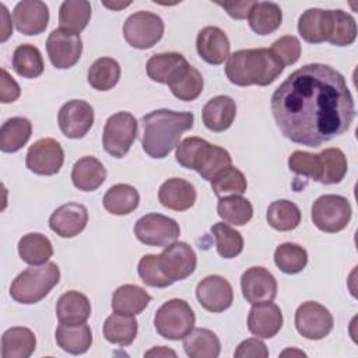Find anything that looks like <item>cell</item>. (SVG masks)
Listing matches in <instances>:
<instances>
[{"mask_svg": "<svg viewBox=\"0 0 358 358\" xmlns=\"http://www.w3.org/2000/svg\"><path fill=\"white\" fill-rule=\"evenodd\" d=\"M270 108L282 136L306 147H320L344 134L355 117L344 76L323 63L291 73L273 92Z\"/></svg>", "mask_w": 358, "mask_h": 358, "instance_id": "1", "label": "cell"}, {"mask_svg": "<svg viewBox=\"0 0 358 358\" xmlns=\"http://www.w3.org/2000/svg\"><path fill=\"white\" fill-rule=\"evenodd\" d=\"M192 112L157 109L141 117V147L151 158H165L178 144L183 131L193 127Z\"/></svg>", "mask_w": 358, "mask_h": 358, "instance_id": "2", "label": "cell"}, {"mask_svg": "<svg viewBox=\"0 0 358 358\" xmlns=\"http://www.w3.org/2000/svg\"><path fill=\"white\" fill-rule=\"evenodd\" d=\"M282 70V63L267 48L236 50L229 55L225 64L227 78L239 87L270 85Z\"/></svg>", "mask_w": 358, "mask_h": 358, "instance_id": "3", "label": "cell"}, {"mask_svg": "<svg viewBox=\"0 0 358 358\" xmlns=\"http://www.w3.org/2000/svg\"><path fill=\"white\" fill-rule=\"evenodd\" d=\"M176 161L187 169L196 171L211 182L221 171L232 165L231 154L200 137H186L176 145Z\"/></svg>", "mask_w": 358, "mask_h": 358, "instance_id": "4", "label": "cell"}, {"mask_svg": "<svg viewBox=\"0 0 358 358\" xmlns=\"http://www.w3.org/2000/svg\"><path fill=\"white\" fill-rule=\"evenodd\" d=\"M60 280V270L56 263L48 262L42 266H31L21 271L11 282V298L22 305H32L42 301Z\"/></svg>", "mask_w": 358, "mask_h": 358, "instance_id": "5", "label": "cell"}, {"mask_svg": "<svg viewBox=\"0 0 358 358\" xmlns=\"http://www.w3.org/2000/svg\"><path fill=\"white\" fill-rule=\"evenodd\" d=\"M196 323V316L190 305L179 298L162 303L154 316L157 333L166 340H182L187 336Z\"/></svg>", "mask_w": 358, "mask_h": 358, "instance_id": "6", "label": "cell"}, {"mask_svg": "<svg viewBox=\"0 0 358 358\" xmlns=\"http://www.w3.org/2000/svg\"><path fill=\"white\" fill-rule=\"evenodd\" d=\"M352 208L347 197L340 194H323L312 206V221L315 227L327 234H336L347 228Z\"/></svg>", "mask_w": 358, "mask_h": 358, "instance_id": "7", "label": "cell"}, {"mask_svg": "<svg viewBox=\"0 0 358 358\" xmlns=\"http://www.w3.org/2000/svg\"><path fill=\"white\" fill-rule=\"evenodd\" d=\"M137 129L138 123L130 112L113 113L108 117L103 127V150L115 158H123L137 137Z\"/></svg>", "mask_w": 358, "mask_h": 358, "instance_id": "8", "label": "cell"}, {"mask_svg": "<svg viewBox=\"0 0 358 358\" xmlns=\"http://www.w3.org/2000/svg\"><path fill=\"white\" fill-rule=\"evenodd\" d=\"M164 21L150 11H137L129 15L123 24L126 42L136 49H150L161 41L164 35Z\"/></svg>", "mask_w": 358, "mask_h": 358, "instance_id": "9", "label": "cell"}, {"mask_svg": "<svg viewBox=\"0 0 358 358\" xmlns=\"http://www.w3.org/2000/svg\"><path fill=\"white\" fill-rule=\"evenodd\" d=\"M134 235L147 246L165 248L179 238L180 228L175 220L158 213H150L137 220Z\"/></svg>", "mask_w": 358, "mask_h": 358, "instance_id": "10", "label": "cell"}, {"mask_svg": "<svg viewBox=\"0 0 358 358\" xmlns=\"http://www.w3.org/2000/svg\"><path fill=\"white\" fill-rule=\"evenodd\" d=\"M333 316L327 308L315 301L301 303L295 312V327L308 340H322L333 330Z\"/></svg>", "mask_w": 358, "mask_h": 358, "instance_id": "11", "label": "cell"}, {"mask_svg": "<svg viewBox=\"0 0 358 358\" xmlns=\"http://www.w3.org/2000/svg\"><path fill=\"white\" fill-rule=\"evenodd\" d=\"M158 263L164 275L176 282L193 274L197 266V256L186 242H173L158 255Z\"/></svg>", "mask_w": 358, "mask_h": 358, "instance_id": "12", "label": "cell"}, {"mask_svg": "<svg viewBox=\"0 0 358 358\" xmlns=\"http://www.w3.org/2000/svg\"><path fill=\"white\" fill-rule=\"evenodd\" d=\"M64 162V151L59 141L50 137L36 140L27 152L25 165L27 168L43 176L55 175L60 171Z\"/></svg>", "mask_w": 358, "mask_h": 358, "instance_id": "13", "label": "cell"}, {"mask_svg": "<svg viewBox=\"0 0 358 358\" xmlns=\"http://www.w3.org/2000/svg\"><path fill=\"white\" fill-rule=\"evenodd\" d=\"M46 50L50 63L56 69H70L81 57L83 41L80 35L63 29H53L46 39Z\"/></svg>", "mask_w": 358, "mask_h": 358, "instance_id": "14", "label": "cell"}, {"mask_svg": "<svg viewBox=\"0 0 358 358\" xmlns=\"http://www.w3.org/2000/svg\"><path fill=\"white\" fill-rule=\"evenodd\" d=\"M60 131L69 138H83L94 124V108L83 99L67 101L57 113Z\"/></svg>", "mask_w": 358, "mask_h": 358, "instance_id": "15", "label": "cell"}, {"mask_svg": "<svg viewBox=\"0 0 358 358\" xmlns=\"http://www.w3.org/2000/svg\"><path fill=\"white\" fill-rule=\"evenodd\" d=\"M199 303L208 312L220 313L234 302V289L229 281L221 275H207L196 287Z\"/></svg>", "mask_w": 358, "mask_h": 358, "instance_id": "16", "label": "cell"}, {"mask_svg": "<svg viewBox=\"0 0 358 358\" xmlns=\"http://www.w3.org/2000/svg\"><path fill=\"white\" fill-rule=\"evenodd\" d=\"M241 289L246 302L255 305L273 301L277 295L275 277L264 267H249L241 277Z\"/></svg>", "mask_w": 358, "mask_h": 358, "instance_id": "17", "label": "cell"}, {"mask_svg": "<svg viewBox=\"0 0 358 358\" xmlns=\"http://www.w3.org/2000/svg\"><path fill=\"white\" fill-rule=\"evenodd\" d=\"M88 222V210L81 203H66L57 207L50 218V229L60 238H74L84 231Z\"/></svg>", "mask_w": 358, "mask_h": 358, "instance_id": "18", "label": "cell"}, {"mask_svg": "<svg viewBox=\"0 0 358 358\" xmlns=\"http://www.w3.org/2000/svg\"><path fill=\"white\" fill-rule=\"evenodd\" d=\"M196 49L199 56L208 64H222L229 57L231 43L227 34L214 25L204 27L196 38Z\"/></svg>", "mask_w": 358, "mask_h": 358, "instance_id": "19", "label": "cell"}, {"mask_svg": "<svg viewBox=\"0 0 358 358\" xmlns=\"http://www.w3.org/2000/svg\"><path fill=\"white\" fill-rule=\"evenodd\" d=\"M15 28L28 36L42 34L49 22V8L39 0H22L13 11Z\"/></svg>", "mask_w": 358, "mask_h": 358, "instance_id": "20", "label": "cell"}, {"mask_svg": "<svg viewBox=\"0 0 358 358\" xmlns=\"http://www.w3.org/2000/svg\"><path fill=\"white\" fill-rule=\"evenodd\" d=\"M282 327V312L271 301L255 303L248 315V329L259 338H271Z\"/></svg>", "mask_w": 358, "mask_h": 358, "instance_id": "21", "label": "cell"}, {"mask_svg": "<svg viewBox=\"0 0 358 358\" xmlns=\"http://www.w3.org/2000/svg\"><path fill=\"white\" fill-rule=\"evenodd\" d=\"M298 32L308 43L327 42L333 32V10L308 8L298 20Z\"/></svg>", "mask_w": 358, "mask_h": 358, "instance_id": "22", "label": "cell"}, {"mask_svg": "<svg viewBox=\"0 0 358 358\" xmlns=\"http://www.w3.org/2000/svg\"><path fill=\"white\" fill-rule=\"evenodd\" d=\"M197 193L194 186L182 179V178H171L165 180L158 190L159 203L173 211H186L196 201Z\"/></svg>", "mask_w": 358, "mask_h": 358, "instance_id": "23", "label": "cell"}, {"mask_svg": "<svg viewBox=\"0 0 358 358\" xmlns=\"http://www.w3.org/2000/svg\"><path fill=\"white\" fill-rule=\"evenodd\" d=\"M236 116V103L228 95L211 98L203 108L201 117L204 126L215 133L228 130Z\"/></svg>", "mask_w": 358, "mask_h": 358, "instance_id": "24", "label": "cell"}, {"mask_svg": "<svg viewBox=\"0 0 358 358\" xmlns=\"http://www.w3.org/2000/svg\"><path fill=\"white\" fill-rule=\"evenodd\" d=\"M187 66L189 62L183 55L178 52H166L152 55L145 64V70L147 76L152 81L159 84H169Z\"/></svg>", "mask_w": 358, "mask_h": 358, "instance_id": "25", "label": "cell"}, {"mask_svg": "<svg viewBox=\"0 0 358 358\" xmlns=\"http://www.w3.org/2000/svg\"><path fill=\"white\" fill-rule=\"evenodd\" d=\"M106 179L103 164L92 155L80 158L71 169L73 185L81 192L96 190Z\"/></svg>", "mask_w": 358, "mask_h": 358, "instance_id": "26", "label": "cell"}, {"mask_svg": "<svg viewBox=\"0 0 358 358\" xmlns=\"http://www.w3.org/2000/svg\"><path fill=\"white\" fill-rule=\"evenodd\" d=\"M56 316L64 324H81L91 316L90 299L78 291H67L57 299Z\"/></svg>", "mask_w": 358, "mask_h": 358, "instance_id": "27", "label": "cell"}, {"mask_svg": "<svg viewBox=\"0 0 358 358\" xmlns=\"http://www.w3.org/2000/svg\"><path fill=\"white\" fill-rule=\"evenodd\" d=\"M57 345L73 355L84 354L92 344V330L88 324H64L60 323L56 329Z\"/></svg>", "mask_w": 358, "mask_h": 358, "instance_id": "28", "label": "cell"}, {"mask_svg": "<svg viewBox=\"0 0 358 358\" xmlns=\"http://www.w3.org/2000/svg\"><path fill=\"white\" fill-rule=\"evenodd\" d=\"M36 348V337L28 327L15 326L1 336L3 358H28Z\"/></svg>", "mask_w": 358, "mask_h": 358, "instance_id": "29", "label": "cell"}, {"mask_svg": "<svg viewBox=\"0 0 358 358\" xmlns=\"http://www.w3.org/2000/svg\"><path fill=\"white\" fill-rule=\"evenodd\" d=\"M150 301L151 295L144 288L134 284H124L113 292L112 309L116 313L136 316L148 306Z\"/></svg>", "mask_w": 358, "mask_h": 358, "instance_id": "30", "label": "cell"}, {"mask_svg": "<svg viewBox=\"0 0 358 358\" xmlns=\"http://www.w3.org/2000/svg\"><path fill=\"white\" fill-rule=\"evenodd\" d=\"M183 348L190 358H217L221 352V343L214 331L193 327V330L183 337Z\"/></svg>", "mask_w": 358, "mask_h": 358, "instance_id": "31", "label": "cell"}, {"mask_svg": "<svg viewBox=\"0 0 358 358\" xmlns=\"http://www.w3.org/2000/svg\"><path fill=\"white\" fill-rule=\"evenodd\" d=\"M138 203L140 194L137 189L127 183L110 186L102 199L105 210L113 215H127L138 207Z\"/></svg>", "mask_w": 358, "mask_h": 358, "instance_id": "32", "label": "cell"}, {"mask_svg": "<svg viewBox=\"0 0 358 358\" xmlns=\"http://www.w3.org/2000/svg\"><path fill=\"white\" fill-rule=\"evenodd\" d=\"M249 27L257 35L273 34L282 22V11L277 3L255 1L249 13Z\"/></svg>", "mask_w": 358, "mask_h": 358, "instance_id": "33", "label": "cell"}, {"mask_svg": "<svg viewBox=\"0 0 358 358\" xmlns=\"http://www.w3.org/2000/svg\"><path fill=\"white\" fill-rule=\"evenodd\" d=\"M18 255L29 266H42L52 257L53 246L48 236L29 232L18 241Z\"/></svg>", "mask_w": 358, "mask_h": 358, "instance_id": "34", "label": "cell"}, {"mask_svg": "<svg viewBox=\"0 0 358 358\" xmlns=\"http://www.w3.org/2000/svg\"><path fill=\"white\" fill-rule=\"evenodd\" d=\"M32 134V123L27 117L15 116L7 119L0 129V150L3 152H17Z\"/></svg>", "mask_w": 358, "mask_h": 358, "instance_id": "35", "label": "cell"}, {"mask_svg": "<svg viewBox=\"0 0 358 358\" xmlns=\"http://www.w3.org/2000/svg\"><path fill=\"white\" fill-rule=\"evenodd\" d=\"M138 323L134 316L131 315H122V313H112L103 322V337L117 345H130L136 336H137Z\"/></svg>", "mask_w": 358, "mask_h": 358, "instance_id": "36", "label": "cell"}, {"mask_svg": "<svg viewBox=\"0 0 358 358\" xmlns=\"http://www.w3.org/2000/svg\"><path fill=\"white\" fill-rule=\"evenodd\" d=\"M91 20V4L87 0H66L59 10L60 29L77 34L88 25Z\"/></svg>", "mask_w": 358, "mask_h": 358, "instance_id": "37", "label": "cell"}, {"mask_svg": "<svg viewBox=\"0 0 358 358\" xmlns=\"http://www.w3.org/2000/svg\"><path fill=\"white\" fill-rule=\"evenodd\" d=\"M13 69L24 78L39 77L45 69L41 50L31 43L18 45L13 53Z\"/></svg>", "mask_w": 358, "mask_h": 358, "instance_id": "38", "label": "cell"}, {"mask_svg": "<svg viewBox=\"0 0 358 358\" xmlns=\"http://www.w3.org/2000/svg\"><path fill=\"white\" fill-rule=\"evenodd\" d=\"M120 78V66L112 57H99L88 69V84L96 91L112 90Z\"/></svg>", "mask_w": 358, "mask_h": 358, "instance_id": "39", "label": "cell"}, {"mask_svg": "<svg viewBox=\"0 0 358 358\" xmlns=\"http://www.w3.org/2000/svg\"><path fill=\"white\" fill-rule=\"evenodd\" d=\"M168 87L173 94V96H176L180 101L189 102V101H194L201 94L204 87V80L201 73L196 67L189 64L179 73L176 78H173L168 84Z\"/></svg>", "mask_w": 358, "mask_h": 358, "instance_id": "40", "label": "cell"}, {"mask_svg": "<svg viewBox=\"0 0 358 358\" xmlns=\"http://www.w3.org/2000/svg\"><path fill=\"white\" fill-rule=\"evenodd\" d=\"M267 222L277 231H292L301 222V210L289 200H275L267 208Z\"/></svg>", "mask_w": 358, "mask_h": 358, "instance_id": "41", "label": "cell"}, {"mask_svg": "<svg viewBox=\"0 0 358 358\" xmlns=\"http://www.w3.org/2000/svg\"><path fill=\"white\" fill-rule=\"evenodd\" d=\"M217 213L227 224L242 227L253 217L252 203L242 196L221 197L217 204Z\"/></svg>", "mask_w": 358, "mask_h": 358, "instance_id": "42", "label": "cell"}, {"mask_svg": "<svg viewBox=\"0 0 358 358\" xmlns=\"http://www.w3.org/2000/svg\"><path fill=\"white\" fill-rule=\"evenodd\" d=\"M210 183L214 194L218 199L228 196H242L248 189V182L243 172L232 165L221 171Z\"/></svg>", "mask_w": 358, "mask_h": 358, "instance_id": "43", "label": "cell"}, {"mask_svg": "<svg viewBox=\"0 0 358 358\" xmlns=\"http://www.w3.org/2000/svg\"><path fill=\"white\" fill-rule=\"evenodd\" d=\"M274 263L285 274H298L308 263V253L302 246L285 242L277 246L274 252Z\"/></svg>", "mask_w": 358, "mask_h": 358, "instance_id": "44", "label": "cell"}, {"mask_svg": "<svg viewBox=\"0 0 358 358\" xmlns=\"http://www.w3.org/2000/svg\"><path fill=\"white\" fill-rule=\"evenodd\" d=\"M211 234L215 238L217 252L224 259H234L243 250V238L241 232L224 222H215L211 227Z\"/></svg>", "mask_w": 358, "mask_h": 358, "instance_id": "45", "label": "cell"}, {"mask_svg": "<svg viewBox=\"0 0 358 358\" xmlns=\"http://www.w3.org/2000/svg\"><path fill=\"white\" fill-rule=\"evenodd\" d=\"M323 161V173L320 183L334 185L340 183L348 171V164L344 152L340 148L330 147L320 152Z\"/></svg>", "mask_w": 358, "mask_h": 358, "instance_id": "46", "label": "cell"}, {"mask_svg": "<svg viewBox=\"0 0 358 358\" xmlns=\"http://www.w3.org/2000/svg\"><path fill=\"white\" fill-rule=\"evenodd\" d=\"M288 168L289 171L295 172L296 175L309 178L312 180L320 182L323 173V161L322 155L310 154L306 151H294L288 158Z\"/></svg>", "mask_w": 358, "mask_h": 358, "instance_id": "47", "label": "cell"}, {"mask_svg": "<svg viewBox=\"0 0 358 358\" xmlns=\"http://www.w3.org/2000/svg\"><path fill=\"white\" fill-rule=\"evenodd\" d=\"M357 39L355 20L343 10H333V32L327 42L334 46H348Z\"/></svg>", "mask_w": 358, "mask_h": 358, "instance_id": "48", "label": "cell"}, {"mask_svg": "<svg viewBox=\"0 0 358 358\" xmlns=\"http://www.w3.org/2000/svg\"><path fill=\"white\" fill-rule=\"evenodd\" d=\"M137 271L141 281L148 287L165 288L173 284L161 271V267L158 263V255H144L138 262Z\"/></svg>", "mask_w": 358, "mask_h": 358, "instance_id": "49", "label": "cell"}, {"mask_svg": "<svg viewBox=\"0 0 358 358\" xmlns=\"http://www.w3.org/2000/svg\"><path fill=\"white\" fill-rule=\"evenodd\" d=\"M270 50L278 57V60L282 63V66H291L299 60L301 56V42L296 36L285 35L277 39Z\"/></svg>", "mask_w": 358, "mask_h": 358, "instance_id": "50", "label": "cell"}, {"mask_svg": "<svg viewBox=\"0 0 358 358\" xmlns=\"http://www.w3.org/2000/svg\"><path fill=\"white\" fill-rule=\"evenodd\" d=\"M234 355L236 358H267L268 350L259 337H252L243 340L235 350Z\"/></svg>", "mask_w": 358, "mask_h": 358, "instance_id": "51", "label": "cell"}, {"mask_svg": "<svg viewBox=\"0 0 358 358\" xmlns=\"http://www.w3.org/2000/svg\"><path fill=\"white\" fill-rule=\"evenodd\" d=\"M21 95L20 85L17 81L8 74L6 69H1V80H0V101L1 103H10L18 99Z\"/></svg>", "mask_w": 358, "mask_h": 358, "instance_id": "52", "label": "cell"}, {"mask_svg": "<svg viewBox=\"0 0 358 358\" xmlns=\"http://www.w3.org/2000/svg\"><path fill=\"white\" fill-rule=\"evenodd\" d=\"M220 7H222L229 17L235 20H245L249 17L250 8L253 7L255 1H217Z\"/></svg>", "mask_w": 358, "mask_h": 358, "instance_id": "53", "label": "cell"}, {"mask_svg": "<svg viewBox=\"0 0 358 358\" xmlns=\"http://www.w3.org/2000/svg\"><path fill=\"white\" fill-rule=\"evenodd\" d=\"M0 10H1V21H3L0 42H6L10 38V35H13V25L8 21V13H7V8L4 4H0Z\"/></svg>", "mask_w": 358, "mask_h": 358, "instance_id": "54", "label": "cell"}, {"mask_svg": "<svg viewBox=\"0 0 358 358\" xmlns=\"http://www.w3.org/2000/svg\"><path fill=\"white\" fill-rule=\"evenodd\" d=\"M144 355H145V357H154V355H157V357H168V355L176 357L175 351H172V350H169V348H166V347H155V348L147 351Z\"/></svg>", "mask_w": 358, "mask_h": 358, "instance_id": "55", "label": "cell"}, {"mask_svg": "<svg viewBox=\"0 0 358 358\" xmlns=\"http://www.w3.org/2000/svg\"><path fill=\"white\" fill-rule=\"evenodd\" d=\"M130 3H108V1H103V6L108 7V8H112V10H120V8H124L127 7Z\"/></svg>", "mask_w": 358, "mask_h": 358, "instance_id": "56", "label": "cell"}, {"mask_svg": "<svg viewBox=\"0 0 358 358\" xmlns=\"http://www.w3.org/2000/svg\"><path fill=\"white\" fill-rule=\"evenodd\" d=\"M287 354H291V355H302V357H305L306 354L305 352H302V351H296V350H285V351H282L281 352V357H285Z\"/></svg>", "mask_w": 358, "mask_h": 358, "instance_id": "57", "label": "cell"}]
</instances>
